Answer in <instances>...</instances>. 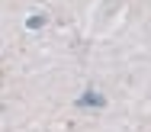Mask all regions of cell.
<instances>
[{"label":"cell","instance_id":"cell-1","mask_svg":"<svg viewBox=\"0 0 151 132\" xmlns=\"http://www.w3.org/2000/svg\"><path fill=\"white\" fill-rule=\"evenodd\" d=\"M103 103H106V100L100 97V94H93V90H87L84 97L77 100V106H103Z\"/></svg>","mask_w":151,"mask_h":132},{"label":"cell","instance_id":"cell-2","mask_svg":"<svg viewBox=\"0 0 151 132\" xmlns=\"http://www.w3.org/2000/svg\"><path fill=\"white\" fill-rule=\"evenodd\" d=\"M42 23H45V16H42V13H32V16H29V29H39Z\"/></svg>","mask_w":151,"mask_h":132}]
</instances>
